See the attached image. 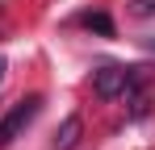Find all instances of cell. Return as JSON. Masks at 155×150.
<instances>
[{"instance_id": "6", "label": "cell", "mask_w": 155, "mask_h": 150, "mask_svg": "<svg viewBox=\"0 0 155 150\" xmlns=\"http://www.w3.org/2000/svg\"><path fill=\"white\" fill-rule=\"evenodd\" d=\"M4 71H8V63H4V54H0V79H4Z\"/></svg>"}, {"instance_id": "3", "label": "cell", "mask_w": 155, "mask_h": 150, "mask_svg": "<svg viewBox=\"0 0 155 150\" xmlns=\"http://www.w3.org/2000/svg\"><path fill=\"white\" fill-rule=\"evenodd\" d=\"M80 129H84V121L80 117H67V121L59 125V133H54V150H71L80 142Z\"/></svg>"}, {"instance_id": "7", "label": "cell", "mask_w": 155, "mask_h": 150, "mask_svg": "<svg viewBox=\"0 0 155 150\" xmlns=\"http://www.w3.org/2000/svg\"><path fill=\"white\" fill-rule=\"evenodd\" d=\"M147 46H151V50H155V38H147Z\"/></svg>"}, {"instance_id": "5", "label": "cell", "mask_w": 155, "mask_h": 150, "mask_svg": "<svg viewBox=\"0 0 155 150\" xmlns=\"http://www.w3.org/2000/svg\"><path fill=\"white\" fill-rule=\"evenodd\" d=\"M134 13H138V17H147V13H155V0H134Z\"/></svg>"}, {"instance_id": "2", "label": "cell", "mask_w": 155, "mask_h": 150, "mask_svg": "<svg viewBox=\"0 0 155 150\" xmlns=\"http://www.w3.org/2000/svg\"><path fill=\"white\" fill-rule=\"evenodd\" d=\"M92 88H97V96L101 100H113L126 92V67H101V71H92Z\"/></svg>"}, {"instance_id": "4", "label": "cell", "mask_w": 155, "mask_h": 150, "mask_svg": "<svg viewBox=\"0 0 155 150\" xmlns=\"http://www.w3.org/2000/svg\"><path fill=\"white\" fill-rule=\"evenodd\" d=\"M84 25H88L92 33H101V38H113V21H109V13H88Z\"/></svg>"}, {"instance_id": "1", "label": "cell", "mask_w": 155, "mask_h": 150, "mask_svg": "<svg viewBox=\"0 0 155 150\" xmlns=\"http://www.w3.org/2000/svg\"><path fill=\"white\" fill-rule=\"evenodd\" d=\"M38 108H42V96H29V100H21V104H13V108L4 113V121H0V146H8V142L38 117Z\"/></svg>"}]
</instances>
